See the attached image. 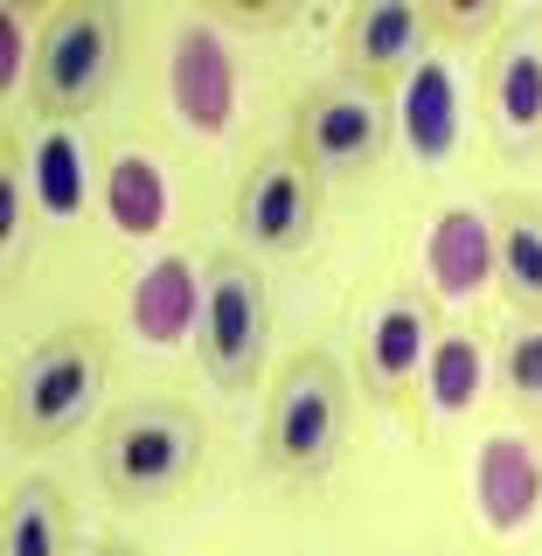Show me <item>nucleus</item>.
<instances>
[{"instance_id": "1", "label": "nucleus", "mask_w": 542, "mask_h": 556, "mask_svg": "<svg viewBox=\"0 0 542 556\" xmlns=\"http://www.w3.org/2000/svg\"><path fill=\"white\" fill-rule=\"evenodd\" d=\"M112 382V327L70 320L56 334L22 348L8 369V445L49 452L98 410V390Z\"/></svg>"}, {"instance_id": "2", "label": "nucleus", "mask_w": 542, "mask_h": 556, "mask_svg": "<svg viewBox=\"0 0 542 556\" xmlns=\"http://www.w3.org/2000/svg\"><path fill=\"white\" fill-rule=\"evenodd\" d=\"M98 486L118 508H161L202 466V410L181 396H133L98 425Z\"/></svg>"}, {"instance_id": "3", "label": "nucleus", "mask_w": 542, "mask_h": 556, "mask_svg": "<svg viewBox=\"0 0 542 556\" xmlns=\"http://www.w3.org/2000/svg\"><path fill=\"white\" fill-rule=\"evenodd\" d=\"M118 63H126V14L112 0H70V8L42 14L22 84L28 112L42 126H70V118L98 112L118 84Z\"/></svg>"}, {"instance_id": "4", "label": "nucleus", "mask_w": 542, "mask_h": 556, "mask_svg": "<svg viewBox=\"0 0 542 556\" xmlns=\"http://www.w3.org/2000/svg\"><path fill=\"white\" fill-rule=\"evenodd\" d=\"M341 445H348V369L327 348H300L272 376L257 459L278 480H327Z\"/></svg>"}, {"instance_id": "5", "label": "nucleus", "mask_w": 542, "mask_h": 556, "mask_svg": "<svg viewBox=\"0 0 542 556\" xmlns=\"http://www.w3.org/2000/svg\"><path fill=\"white\" fill-rule=\"evenodd\" d=\"M286 147L306 174H369L382 167V153L396 147V112L390 98L369 91L355 77H313L300 98H292L286 118Z\"/></svg>"}, {"instance_id": "6", "label": "nucleus", "mask_w": 542, "mask_h": 556, "mask_svg": "<svg viewBox=\"0 0 542 556\" xmlns=\"http://www.w3.org/2000/svg\"><path fill=\"white\" fill-rule=\"evenodd\" d=\"M272 334V286L251 251H209L202 265V313H196V362L216 390H251L265 369Z\"/></svg>"}, {"instance_id": "7", "label": "nucleus", "mask_w": 542, "mask_h": 556, "mask_svg": "<svg viewBox=\"0 0 542 556\" xmlns=\"http://www.w3.org/2000/svg\"><path fill=\"white\" fill-rule=\"evenodd\" d=\"M230 230L257 265H265V257H300L306 243L320 237V174H306L292 161V147H265L237 174Z\"/></svg>"}, {"instance_id": "8", "label": "nucleus", "mask_w": 542, "mask_h": 556, "mask_svg": "<svg viewBox=\"0 0 542 556\" xmlns=\"http://www.w3.org/2000/svg\"><path fill=\"white\" fill-rule=\"evenodd\" d=\"M480 132L501 161L542 153V14H508L480 63Z\"/></svg>"}, {"instance_id": "9", "label": "nucleus", "mask_w": 542, "mask_h": 556, "mask_svg": "<svg viewBox=\"0 0 542 556\" xmlns=\"http://www.w3.org/2000/svg\"><path fill=\"white\" fill-rule=\"evenodd\" d=\"M439 348V306L425 286H390L362 313V382L382 404H404Z\"/></svg>"}, {"instance_id": "10", "label": "nucleus", "mask_w": 542, "mask_h": 556, "mask_svg": "<svg viewBox=\"0 0 542 556\" xmlns=\"http://www.w3.org/2000/svg\"><path fill=\"white\" fill-rule=\"evenodd\" d=\"M425 42H431L425 8H411V0H362L341 22V77H355V84L390 98L396 84L417 77Z\"/></svg>"}, {"instance_id": "11", "label": "nucleus", "mask_w": 542, "mask_h": 556, "mask_svg": "<svg viewBox=\"0 0 542 556\" xmlns=\"http://www.w3.org/2000/svg\"><path fill=\"white\" fill-rule=\"evenodd\" d=\"M487 223H494V278L508 292V306L529 327H542V202L521 195V188H501L487 202Z\"/></svg>"}, {"instance_id": "12", "label": "nucleus", "mask_w": 542, "mask_h": 556, "mask_svg": "<svg viewBox=\"0 0 542 556\" xmlns=\"http://www.w3.org/2000/svg\"><path fill=\"white\" fill-rule=\"evenodd\" d=\"M230 104H237V70L223 56V42L202 22L181 28V42H174V112H181V126L223 132L230 126Z\"/></svg>"}, {"instance_id": "13", "label": "nucleus", "mask_w": 542, "mask_h": 556, "mask_svg": "<svg viewBox=\"0 0 542 556\" xmlns=\"http://www.w3.org/2000/svg\"><path fill=\"white\" fill-rule=\"evenodd\" d=\"M70 543H77V515H70L63 480H49V473L8 480V501H0V556H70Z\"/></svg>"}, {"instance_id": "14", "label": "nucleus", "mask_w": 542, "mask_h": 556, "mask_svg": "<svg viewBox=\"0 0 542 556\" xmlns=\"http://www.w3.org/2000/svg\"><path fill=\"white\" fill-rule=\"evenodd\" d=\"M425 271H431V292L474 300L487 278H494V223H487V208H445V216L431 223Z\"/></svg>"}, {"instance_id": "15", "label": "nucleus", "mask_w": 542, "mask_h": 556, "mask_svg": "<svg viewBox=\"0 0 542 556\" xmlns=\"http://www.w3.org/2000/svg\"><path fill=\"white\" fill-rule=\"evenodd\" d=\"M196 313H202V271L188 265L181 251L161 257L147 278L133 286V327L147 341H174V334H196Z\"/></svg>"}, {"instance_id": "16", "label": "nucleus", "mask_w": 542, "mask_h": 556, "mask_svg": "<svg viewBox=\"0 0 542 556\" xmlns=\"http://www.w3.org/2000/svg\"><path fill=\"white\" fill-rule=\"evenodd\" d=\"M542 494V459L521 439H494L480 452V508L494 529H515V521H529Z\"/></svg>"}, {"instance_id": "17", "label": "nucleus", "mask_w": 542, "mask_h": 556, "mask_svg": "<svg viewBox=\"0 0 542 556\" xmlns=\"http://www.w3.org/2000/svg\"><path fill=\"white\" fill-rule=\"evenodd\" d=\"M104 208H112V223L126 237H153V230H161L167 188H161V174H153V161H139V153L112 161V174H104Z\"/></svg>"}, {"instance_id": "18", "label": "nucleus", "mask_w": 542, "mask_h": 556, "mask_svg": "<svg viewBox=\"0 0 542 556\" xmlns=\"http://www.w3.org/2000/svg\"><path fill=\"white\" fill-rule=\"evenodd\" d=\"M35 195H42L49 216H77L84 208V139L49 132L35 147Z\"/></svg>"}, {"instance_id": "19", "label": "nucleus", "mask_w": 542, "mask_h": 556, "mask_svg": "<svg viewBox=\"0 0 542 556\" xmlns=\"http://www.w3.org/2000/svg\"><path fill=\"white\" fill-rule=\"evenodd\" d=\"M411 139H417V153H445L452 147V77L439 63L411 77Z\"/></svg>"}, {"instance_id": "20", "label": "nucleus", "mask_w": 542, "mask_h": 556, "mask_svg": "<svg viewBox=\"0 0 542 556\" xmlns=\"http://www.w3.org/2000/svg\"><path fill=\"white\" fill-rule=\"evenodd\" d=\"M0 251H8V271L22 265V251H28V174H22V132L0 139Z\"/></svg>"}, {"instance_id": "21", "label": "nucleus", "mask_w": 542, "mask_h": 556, "mask_svg": "<svg viewBox=\"0 0 542 556\" xmlns=\"http://www.w3.org/2000/svg\"><path fill=\"white\" fill-rule=\"evenodd\" d=\"M501 390H508L515 410L542 417V327L521 320L508 341H501Z\"/></svg>"}, {"instance_id": "22", "label": "nucleus", "mask_w": 542, "mask_h": 556, "mask_svg": "<svg viewBox=\"0 0 542 556\" xmlns=\"http://www.w3.org/2000/svg\"><path fill=\"white\" fill-rule=\"evenodd\" d=\"M431 396H439V410H466L474 404V390H480V348L466 341V334H445L439 348H431Z\"/></svg>"}, {"instance_id": "23", "label": "nucleus", "mask_w": 542, "mask_h": 556, "mask_svg": "<svg viewBox=\"0 0 542 556\" xmlns=\"http://www.w3.org/2000/svg\"><path fill=\"white\" fill-rule=\"evenodd\" d=\"M425 22H431V35H445V42H474V35H501L508 14H501V0H474V8H439V0H431Z\"/></svg>"}, {"instance_id": "24", "label": "nucleus", "mask_w": 542, "mask_h": 556, "mask_svg": "<svg viewBox=\"0 0 542 556\" xmlns=\"http://www.w3.org/2000/svg\"><path fill=\"white\" fill-rule=\"evenodd\" d=\"M28 56H35V42H28V28H22V14H8L0 22V84H28Z\"/></svg>"}, {"instance_id": "25", "label": "nucleus", "mask_w": 542, "mask_h": 556, "mask_svg": "<svg viewBox=\"0 0 542 556\" xmlns=\"http://www.w3.org/2000/svg\"><path fill=\"white\" fill-rule=\"evenodd\" d=\"M209 14H216V22H237V28H286L292 14V0H278V8H237V0H209Z\"/></svg>"}, {"instance_id": "26", "label": "nucleus", "mask_w": 542, "mask_h": 556, "mask_svg": "<svg viewBox=\"0 0 542 556\" xmlns=\"http://www.w3.org/2000/svg\"><path fill=\"white\" fill-rule=\"evenodd\" d=\"M91 556H147V549H139V543H126V535H112V543H98Z\"/></svg>"}]
</instances>
